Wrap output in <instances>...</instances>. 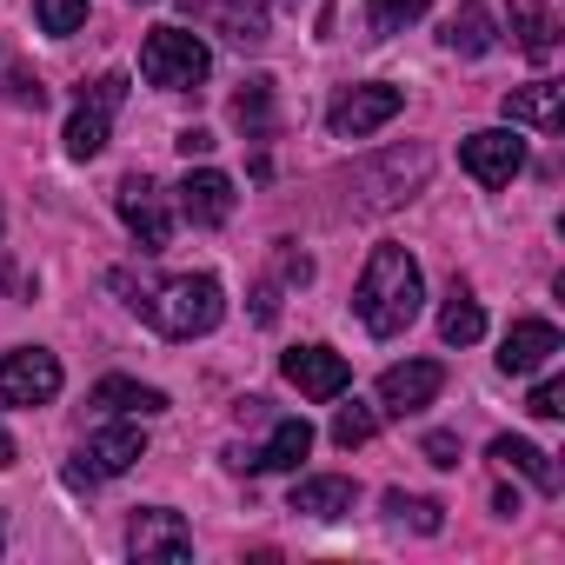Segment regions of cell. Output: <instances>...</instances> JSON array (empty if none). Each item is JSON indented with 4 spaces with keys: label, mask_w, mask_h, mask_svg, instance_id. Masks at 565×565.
Returning <instances> with one entry per match:
<instances>
[{
    "label": "cell",
    "mask_w": 565,
    "mask_h": 565,
    "mask_svg": "<svg viewBox=\"0 0 565 565\" xmlns=\"http://www.w3.org/2000/svg\"><path fill=\"white\" fill-rule=\"evenodd\" d=\"M41 34H81L87 28V0H34Z\"/></svg>",
    "instance_id": "4316f807"
},
{
    "label": "cell",
    "mask_w": 565,
    "mask_h": 565,
    "mask_svg": "<svg viewBox=\"0 0 565 565\" xmlns=\"http://www.w3.org/2000/svg\"><path fill=\"white\" fill-rule=\"evenodd\" d=\"M492 459L512 466V472H525L539 492H558V466H552V452H539L532 439H512V433H505V439H492Z\"/></svg>",
    "instance_id": "44dd1931"
},
{
    "label": "cell",
    "mask_w": 565,
    "mask_h": 565,
    "mask_svg": "<svg viewBox=\"0 0 565 565\" xmlns=\"http://www.w3.org/2000/svg\"><path fill=\"white\" fill-rule=\"evenodd\" d=\"M307 452H313V426H307L300 413H287V419L273 426V439H266L259 452H246V472H294Z\"/></svg>",
    "instance_id": "9a60e30c"
},
{
    "label": "cell",
    "mask_w": 565,
    "mask_h": 565,
    "mask_svg": "<svg viewBox=\"0 0 565 565\" xmlns=\"http://www.w3.org/2000/svg\"><path fill=\"white\" fill-rule=\"evenodd\" d=\"M94 406H100V413H140V419H153V413H167V393L114 373V380H100V386H94Z\"/></svg>",
    "instance_id": "ffe728a7"
},
{
    "label": "cell",
    "mask_w": 565,
    "mask_h": 565,
    "mask_svg": "<svg viewBox=\"0 0 565 565\" xmlns=\"http://www.w3.org/2000/svg\"><path fill=\"white\" fill-rule=\"evenodd\" d=\"M233 120H239L246 140H266L273 134V81H246L233 94Z\"/></svg>",
    "instance_id": "603a6c76"
},
{
    "label": "cell",
    "mask_w": 565,
    "mask_h": 565,
    "mask_svg": "<svg viewBox=\"0 0 565 565\" xmlns=\"http://www.w3.org/2000/svg\"><path fill=\"white\" fill-rule=\"evenodd\" d=\"M399 107H406V94L399 87H347L340 100H333V134L340 140H366V134H380L386 120H399Z\"/></svg>",
    "instance_id": "ba28073f"
},
{
    "label": "cell",
    "mask_w": 565,
    "mask_h": 565,
    "mask_svg": "<svg viewBox=\"0 0 565 565\" xmlns=\"http://www.w3.org/2000/svg\"><path fill=\"white\" fill-rule=\"evenodd\" d=\"M114 206H120L127 233L140 239V253H160V246L173 239V213H167V200H160V186H153L147 173H127L120 193H114Z\"/></svg>",
    "instance_id": "52a82bcc"
},
{
    "label": "cell",
    "mask_w": 565,
    "mask_h": 565,
    "mask_svg": "<svg viewBox=\"0 0 565 565\" xmlns=\"http://www.w3.org/2000/svg\"><path fill=\"white\" fill-rule=\"evenodd\" d=\"M173 147H180L186 160H200V153H213V134H206V127H186V134H180Z\"/></svg>",
    "instance_id": "4dcf8cb0"
},
{
    "label": "cell",
    "mask_w": 565,
    "mask_h": 565,
    "mask_svg": "<svg viewBox=\"0 0 565 565\" xmlns=\"http://www.w3.org/2000/svg\"><path fill=\"white\" fill-rule=\"evenodd\" d=\"M386 512L399 525H413V532H439L446 525V505L439 499H413V492H386Z\"/></svg>",
    "instance_id": "484cf974"
},
{
    "label": "cell",
    "mask_w": 565,
    "mask_h": 565,
    "mask_svg": "<svg viewBox=\"0 0 565 565\" xmlns=\"http://www.w3.org/2000/svg\"><path fill=\"white\" fill-rule=\"evenodd\" d=\"M120 100H127V74H100L94 87H87V100L74 107V120H67V153L74 160H94L100 147H107V134H114V114H120Z\"/></svg>",
    "instance_id": "5b68a950"
},
{
    "label": "cell",
    "mask_w": 565,
    "mask_h": 565,
    "mask_svg": "<svg viewBox=\"0 0 565 565\" xmlns=\"http://www.w3.org/2000/svg\"><path fill=\"white\" fill-rule=\"evenodd\" d=\"M512 41L525 47V61H552V47H558V21H552L545 0H512Z\"/></svg>",
    "instance_id": "ac0fdd59"
},
{
    "label": "cell",
    "mask_w": 565,
    "mask_h": 565,
    "mask_svg": "<svg viewBox=\"0 0 565 565\" xmlns=\"http://www.w3.org/2000/svg\"><path fill=\"white\" fill-rule=\"evenodd\" d=\"M505 120H512V127H539V134H558V120H565V87H558V81H532V87H512V94H505Z\"/></svg>",
    "instance_id": "2e32d148"
},
{
    "label": "cell",
    "mask_w": 565,
    "mask_h": 565,
    "mask_svg": "<svg viewBox=\"0 0 565 565\" xmlns=\"http://www.w3.org/2000/svg\"><path fill=\"white\" fill-rule=\"evenodd\" d=\"M426 8H433V0H366V28L373 34H406Z\"/></svg>",
    "instance_id": "d4e9b609"
},
{
    "label": "cell",
    "mask_w": 565,
    "mask_h": 565,
    "mask_svg": "<svg viewBox=\"0 0 565 565\" xmlns=\"http://www.w3.org/2000/svg\"><path fill=\"white\" fill-rule=\"evenodd\" d=\"M127 552H134V558H167V565H180V558H193V532H186L180 512L147 505V512H134V525H127Z\"/></svg>",
    "instance_id": "8fae6325"
},
{
    "label": "cell",
    "mask_w": 565,
    "mask_h": 565,
    "mask_svg": "<svg viewBox=\"0 0 565 565\" xmlns=\"http://www.w3.org/2000/svg\"><path fill=\"white\" fill-rule=\"evenodd\" d=\"M140 74H147V87L186 94V87H200V81L213 74V54H206V41L186 34V28H153L147 47H140Z\"/></svg>",
    "instance_id": "3957f363"
},
{
    "label": "cell",
    "mask_w": 565,
    "mask_h": 565,
    "mask_svg": "<svg viewBox=\"0 0 565 565\" xmlns=\"http://www.w3.org/2000/svg\"><path fill=\"white\" fill-rule=\"evenodd\" d=\"M114 287H120L127 307H134L153 333H167V340H200V333H213L220 313H226V294H220L213 273H173V279H160V287H134L127 273H114Z\"/></svg>",
    "instance_id": "6da1fadb"
},
{
    "label": "cell",
    "mask_w": 565,
    "mask_h": 565,
    "mask_svg": "<svg viewBox=\"0 0 565 565\" xmlns=\"http://www.w3.org/2000/svg\"><path fill=\"white\" fill-rule=\"evenodd\" d=\"M426 459L433 466H459V433H426Z\"/></svg>",
    "instance_id": "f546056e"
},
{
    "label": "cell",
    "mask_w": 565,
    "mask_h": 565,
    "mask_svg": "<svg viewBox=\"0 0 565 565\" xmlns=\"http://www.w3.org/2000/svg\"><path fill=\"white\" fill-rule=\"evenodd\" d=\"M558 353H565V340H558L552 320H519V327L505 333V347H499V373L525 380V373H545Z\"/></svg>",
    "instance_id": "4fadbf2b"
},
{
    "label": "cell",
    "mask_w": 565,
    "mask_h": 565,
    "mask_svg": "<svg viewBox=\"0 0 565 565\" xmlns=\"http://www.w3.org/2000/svg\"><path fill=\"white\" fill-rule=\"evenodd\" d=\"M479 333H486L479 300H472L466 287H452V300H446V313H439V340H446V347H472Z\"/></svg>",
    "instance_id": "cb8c5ba5"
},
{
    "label": "cell",
    "mask_w": 565,
    "mask_h": 565,
    "mask_svg": "<svg viewBox=\"0 0 565 565\" xmlns=\"http://www.w3.org/2000/svg\"><path fill=\"white\" fill-rule=\"evenodd\" d=\"M220 28L233 47H266V0H220Z\"/></svg>",
    "instance_id": "7402d4cb"
},
{
    "label": "cell",
    "mask_w": 565,
    "mask_h": 565,
    "mask_svg": "<svg viewBox=\"0 0 565 565\" xmlns=\"http://www.w3.org/2000/svg\"><path fill=\"white\" fill-rule=\"evenodd\" d=\"M419 300H426V279H419V259L406 246H373L360 287H353V313L373 340H399L413 320H419Z\"/></svg>",
    "instance_id": "7a4b0ae2"
},
{
    "label": "cell",
    "mask_w": 565,
    "mask_h": 565,
    "mask_svg": "<svg viewBox=\"0 0 565 565\" xmlns=\"http://www.w3.org/2000/svg\"><path fill=\"white\" fill-rule=\"evenodd\" d=\"M134 459H147V433L140 426H107L81 446V466H74V486H94V479H120Z\"/></svg>",
    "instance_id": "30bf717a"
},
{
    "label": "cell",
    "mask_w": 565,
    "mask_h": 565,
    "mask_svg": "<svg viewBox=\"0 0 565 565\" xmlns=\"http://www.w3.org/2000/svg\"><path fill=\"white\" fill-rule=\"evenodd\" d=\"M61 393V360L47 347H14L0 353V406H47Z\"/></svg>",
    "instance_id": "277c9868"
},
{
    "label": "cell",
    "mask_w": 565,
    "mask_h": 565,
    "mask_svg": "<svg viewBox=\"0 0 565 565\" xmlns=\"http://www.w3.org/2000/svg\"><path fill=\"white\" fill-rule=\"evenodd\" d=\"M525 413H532V419H558V413H565V380H539L532 399H525Z\"/></svg>",
    "instance_id": "f1b7e54d"
},
{
    "label": "cell",
    "mask_w": 565,
    "mask_h": 565,
    "mask_svg": "<svg viewBox=\"0 0 565 565\" xmlns=\"http://www.w3.org/2000/svg\"><path fill=\"white\" fill-rule=\"evenodd\" d=\"M294 8H300V0H294Z\"/></svg>",
    "instance_id": "d6a6232c"
},
{
    "label": "cell",
    "mask_w": 565,
    "mask_h": 565,
    "mask_svg": "<svg viewBox=\"0 0 565 565\" xmlns=\"http://www.w3.org/2000/svg\"><path fill=\"white\" fill-rule=\"evenodd\" d=\"M439 393H446V366H439V360H406V366H386V373H380V406H386L393 419L433 406Z\"/></svg>",
    "instance_id": "9c48e42d"
},
{
    "label": "cell",
    "mask_w": 565,
    "mask_h": 565,
    "mask_svg": "<svg viewBox=\"0 0 565 565\" xmlns=\"http://www.w3.org/2000/svg\"><path fill=\"white\" fill-rule=\"evenodd\" d=\"M173 193H180V213H186L193 226H226V220H233V180H226L220 167H193Z\"/></svg>",
    "instance_id": "5bb4252c"
},
{
    "label": "cell",
    "mask_w": 565,
    "mask_h": 565,
    "mask_svg": "<svg viewBox=\"0 0 565 565\" xmlns=\"http://www.w3.org/2000/svg\"><path fill=\"white\" fill-rule=\"evenodd\" d=\"M373 433H380V413H373V406H360V399L340 406V419H333V439H340V446H366Z\"/></svg>",
    "instance_id": "83f0119b"
},
{
    "label": "cell",
    "mask_w": 565,
    "mask_h": 565,
    "mask_svg": "<svg viewBox=\"0 0 565 565\" xmlns=\"http://www.w3.org/2000/svg\"><path fill=\"white\" fill-rule=\"evenodd\" d=\"M353 499H360V486L340 479V472H327V479H300V486H294V512H307V519H320V525L347 519Z\"/></svg>",
    "instance_id": "e0dca14e"
},
{
    "label": "cell",
    "mask_w": 565,
    "mask_h": 565,
    "mask_svg": "<svg viewBox=\"0 0 565 565\" xmlns=\"http://www.w3.org/2000/svg\"><path fill=\"white\" fill-rule=\"evenodd\" d=\"M8 466H14V433L0 426V472H8Z\"/></svg>",
    "instance_id": "1f68e13d"
},
{
    "label": "cell",
    "mask_w": 565,
    "mask_h": 565,
    "mask_svg": "<svg viewBox=\"0 0 565 565\" xmlns=\"http://www.w3.org/2000/svg\"><path fill=\"white\" fill-rule=\"evenodd\" d=\"M446 47L466 54V61H479V54L499 47V34H492V8H486V0H466V8L446 21Z\"/></svg>",
    "instance_id": "d6986e66"
},
{
    "label": "cell",
    "mask_w": 565,
    "mask_h": 565,
    "mask_svg": "<svg viewBox=\"0 0 565 565\" xmlns=\"http://www.w3.org/2000/svg\"><path fill=\"white\" fill-rule=\"evenodd\" d=\"M459 167H466L479 186H512V173L525 167V140H519V127L466 134V140H459Z\"/></svg>",
    "instance_id": "8992f818"
},
{
    "label": "cell",
    "mask_w": 565,
    "mask_h": 565,
    "mask_svg": "<svg viewBox=\"0 0 565 565\" xmlns=\"http://www.w3.org/2000/svg\"><path fill=\"white\" fill-rule=\"evenodd\" d=\"M279 373H287L307 399H340V393L353 386V366H347V353H333V347H294L287 360H279Z\"/></svg>",
    "instance_id": "7c38bea8"
}]
</instances>
